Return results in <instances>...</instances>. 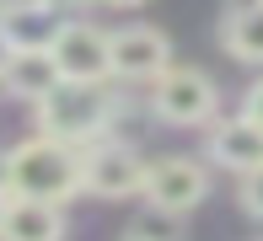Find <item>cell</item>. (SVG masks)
<instances>
[{
    "label": "cell",
    "mask_w": 263,
    "mask_h": 241,
    "mask_svg": "<svg viewBox=\"0 0 263 241\" xmlns=\"http://www.w3.org/2000/svg\"><path fill=\"white\" fill-rule=\"evenodd\" d=\"M0 32L11 38V48H49L59 32L54 6H27V11H6L0 16Z\"/></svg>",
    "instance_id": "8fae6325"
},
{
    "label": "cell",
    "mask_w": 263,
    "mask_h": 241,
    "mask_svg": "<svg viewBox=\"0 0 263 241\" xmlns=\"http://www.w3.org/2000/svg\"><path fill=\"white\" fill-rule=\"evenodd\" d=\"M6 204H11V193H6V183H0V214H6Z\"/></svg>",
    "instance_id": "ac0fdd59"
},
{
    "label": "cell",
    "mask_w": 263,
    "mask_h": 241,
    "mask_svg": "<svg viewBox=\"0 0 263 241\" xmlns=\"http://www.w3.org/2000/svg\"><path fill=\"white\" fill-rule=\"evenodd\" d=\"M38 107V134L49 139H65V145H91L102 139V129L113 124V102H107L102 86H91V81H59V86L43 96Z\"/></svg>",
    "instance_id": "7a4b0ae2"
},
{
    "label": "cell",
    "mask_w": 263,
    "mask_h": 241,
    "mask_svg": "<svg viewBox=\"0 0 263 241\" xmlns=\"http://www.w3.org/2000/svg\"><path fill=\"white\" fill-rule=\"evenodd\" d=\"M124 241H156V236H145V231H140V236H124Z\"/></svg>",
    "instance_id": "ffe728a7"
},
{
    "label": "cell",
    "mask_w": 263,
    "mask_h": 241,
    "mask_svg": "<svg viewBox=\"0 0 263 241\" xmlns=\"http://www.w3.org/2000/svg\"><path fill=\"white\" fill-rule=\"evenodd\" d=\"M247 6H258V0H226V16H231V11H247Z\"/></svg>",
    "instance_id": "2e32d148"
},
{
    "label": "cell",
    "mask_w": 263,
    "mask_h": 241,
    "mask_svg": "<svg viewBox=\"0 0 263 241\" xmlns=\"http://www.w3.org/2000/svg\"><path fill=\"white\" fill-rule=\"evenodd\" d=\"M226 54L242 65H263V0L226 16Z\"/></svg>",
    "instance_id": "7c38bea8"
},
{
    "label": "cell",
    "mask_w": 263,
    "mask_h": 241,
    "mask_svg": "<svg viewBox=\"0 0 263 241\" xmlns=\"http://www.w3.org/2000/svg\"><path fill=\"white\" fill-rule=\"evenodd\" d=\"M54 6H76V0H54Z\"/></svg>",
    "instance_id": "44dd1931"
},
{
    "label": "cell",
    "mask_w": 263,
    "mask_h": 241,
    "mask_svg": "<svg viewBox=\"0 0 263 241\" xmlns=\"http://www.w3.org/2000/svg\"><path fill=\"white\" fill-rule=\"evenodd\" d=\"M0 241H65V214L43 198H11L0 214Z\"/></svg>",
    "instance_id": "9c48e42d"
},
{
    "label": "cell",
    "mask_w": 263,
    "mask_h": 241,
    "mask_svg": "<svg viewBox=\"0 0 263 241\" xmlns=\"http://www.w3.org/2000/svg\"><path fill=\"white\" fill-rule=\"evenodd\" d=\"M81 172H86V193L97 198H129L145 183V161L118 139H91V150H81Z\"/></svg>",
    "instance_id": "8992f818"
},
{
    "label": "cell",
    "mask_w": 263,
    "mask_h": 241,
    "mask_svg": "<svg viewBox=\"0 0 263 241\" xmlns=\"http://www.w3.org/2000/svg\"><path fill=\"white\" fill-rule=\"evenodd\" d=\"M59 81L65 75H59L49 48H11L6 65H0V86H6L11 96H22V102H43Z\"/></svg>",
    "instance_id": "ba28073f"
},
{
    "label": "cell",
    "mask_w": 263,
    "mask_h": 241,
    "mask_svg": "<svg viewBox=\"0 0 263 241\" xmlns=\"http://www.w3.org/2000/svg\"><path fill=\"white\" fill-rule=\"evenodd\" d=\"M107 6H145V0H107Z\"/></svg>",
    "instance_id": "d6986e66"
},
{
    "label": "cell",
    "mask_w": 263,
    "mask_h": 241,
    "mask_svg": "<svg viewBox=\"0 0 263 241\" xmlns=\"http://www.w3.org/2000/svg\"><path fill=\"white\" fill-rule=\"evenodd\" d=\"M54 65L65 81H91V86H102L113 70H107V32L91 27V22H59L54 43H49Z\"/></svg>",
    "instance_id": "52a82bcc"
},
{
    "label": "cell",
    "mask_w": 263,
    "mask_h": 241,
    "mask_svg": "<svg viewBox=\"0 0 263 241\" xmlns=\"http://www.w3.org/2000/svg\"><path fill=\"white\" fill-rule=\"evenodd\" d=\"M166 65H172V43H166L156 27L135 22V27L107 32V70H113L118 81H156Z\"/></svg>",
    "instance_id": "5b68a950"
},
{
    "label": "cell",
    "mask_w": 263,
    "mask_h": 241,
    "mask_svg": "<svg viewBox=\"0 0 263 241\" xmlns=\"http://www.w3.org/2000/svg\"><path fill=\"white\" fill-rule=\"evenodd\" d=\"M242 204H247V214H258V220H263V166L242 172Z\"/></svg>",
    "instance_id": "4fadbf2b"
},
{
    "label": "cell",
    "mask_w": 263,
    "mask_h": 241,
    "mask_svg": "<svg viewBox=\"0 0 263 241\" xmlns=\"http://www.w3.org/2000/svg\"><path fill=\"white\" fill-rule=\"evenodd\" d=\"M6 193L11 198H43V204H70L86 193V172H81V150L65 139L32 134L6 155Z\"/></svg>",
    "instance_id": "6da1fadb"
},
{
    "label": "cell",
    "mask_w": 263,
    "mask_h": 241,
    "mask_svg": "<svg viewBox=\"0 0 263 241\" xmlns=\"http://www.w3.org/2000/svg\"><path fill=\"white\" fill-rule=\"evenodd\" d=\"M215 81L199 75V70L188 65H166L156 75V91H151V113L161 118V124H204V118L215 113Z\"/></svg>",
    "instance_id": "3957f363"
},
{
    "label": "cell",
    "mask_w": 263,
    "mask_h": 241,
    "mask_svg": "<svg viewBox=\"0 0 263 241\" xmlns=\"http://www.w3.org/2000/svg\"><path fill=\"white\" fill-rule=\"evenodd\" d=\"M242 113H247V118H253V124L263 129V81H258L253 91H247V107H242Z\"/></svg>",
    "instance_id": "5bb4252c"
},
{
    "label": "cell",
    "mask_w": 263,
    "mask_h": 241,
    "mask_svg": "<svg viewBox=\"0 0 263 241\" xmlns=\"http://www.w3.org/2000/svg\"><path fill=\"white\" fill-rule=\"evenodd\" d=\"M210 155L220 166H231V172H253V166H263V129L247 113L226 118V124L210 134Z\"/></svg>",
    "instance_id": "30bf717a"
},
{
    "label": "cell",
    "mask_w": 263,
    "mask_h": 241,
    "mask_svg": "<svg viewBox=\"0 0 263 241\" xmlns=\"http://www.w3.org/2000/svg\"><path fill=\"white\" fill-rule=\"evenodd\" d=\"M140 193H145L151 209H161V214H188L194 204H204L210 172H204L199 161H188V155H161V161L145 166Z\"/></svg>",
    "instance_id": "277c9868"
},
{
    "label": "cell",
    "mask_w": 263,
    "mask_h": 241,
    "mask_svg": "<svg viewBox=\"0 0 263 241\" xmlns=\"http://www.w3.org/2000/svg\"><path fill=\"white\" fill-rule=\"evenodd\" d=\"M6 54H11V38H6V32H0V65H6Z\"/></svg>",
    "instance_id": "e0dca14e"
},
{
    "label": "cell",
    "mask_w": 263,
    "mask_h": 241,
    "mask_svg": "<svg viewBox=\"0 0 263 241\" xmlns=\"http://www.w3.org/2000/svg\"><path fill=\"white\" fill-rule=\"evenodd\" d=\"M27 6H54V0H0V16L6 11H27Z\"/></svg>",
    "instance_id": "9a60e30c"
}]
</instances>
